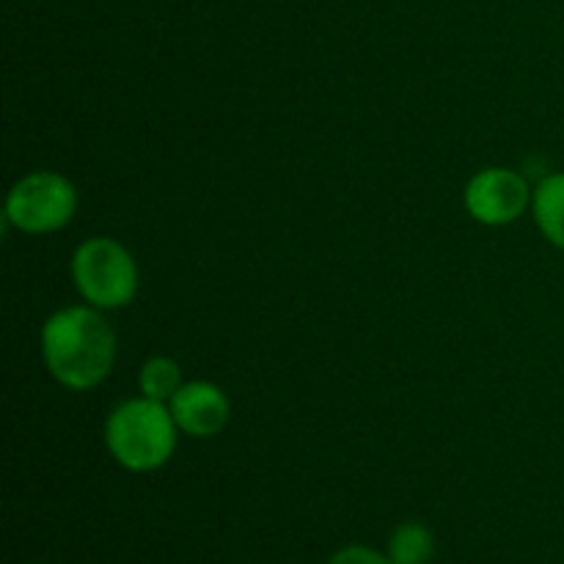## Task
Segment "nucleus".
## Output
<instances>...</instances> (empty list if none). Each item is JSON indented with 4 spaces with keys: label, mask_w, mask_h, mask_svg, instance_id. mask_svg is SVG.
I'll return each mask as SVG.
<instances>
[{
    "label": "nucleus",
    "mask_w": 564,
    "mask_h": 564,
    "mask_svg": "<svg viewBox=\"0 0 564 564\" xmlns=\"http://www.w3.org/2000/svg\"><path fill=\"white\" fill-rule=\"evenodd\" d=\"M138 386H141L143 397L169 405V402L174 400L176 391L182 389L180 364L169 356L149 358V361L141 367V375H138Z\"/></svg>",
    "instance_id": "9"
},
{
    "label": "nucleus",
    "mask_w": 564,
    "mask_h": 564,
    "mask_svg": "<svg viewBox=\"0 0 564 564\" xmlns=\"http://www.w3.org/2000/svg\"><path fill=\"white\" fill-rule=\"evenodd\" d=\"M534 191L518 171L485 169L471 176L466 185V209L474 220L485 226L516 224L532 204Z\"/></svg>",
    "instance_id": "5"
},
{
    "label": "nucleus",
    "mask_w": 564,
    "mask_h": 564,
    "mask_svg": "<svg viewBox=\"0 0 564 564\" xmlns=\"http://www.w3.org/2000/svg\"><path fill=\"white\" fill-rule=\"evenodd\" d=\"M435 556V538L424 523H402L389 538V560L394 564H430Z\"/></svg>",
    "instance_id": "8"
},
{
    "label": "nucleus",
    "mask_w": 564,
    "mask_h": 564,
    "mask_svg": "<svg viewBox=\"0 0 564 564\" xmlns=\"http://www.w3.org/2000/svg\"><path fill=\"white\" fill-rule=\"evenodd\" d=\"M169 411L174 416L176 427L191 438H215L224 433L229 424L231 405L224 389L209 380H191L182 383L174 400L169 402Z\"/></svg>",
    "instance_id": "6"
},
{
    "label": "nucleus",
    "mask_w": 564,
    "mask_h": 564,
    "mask_svg": "<svg viewBox=\"0 0 564 564\" xmlns=\"http://www.w3.org/2000/svg\"><path fill=\"white\" fill-rule=\"evenodd\" d=\"M176 430L180 427L165 402L138 397L113 408L105 422V446L121 468L149 474L174 457Z\"/></svg>",
    "instance_id": "2"
},
{
    "label": "nucleus",
    "mask_w": 564,
    "mask_h": 564,
    "mask_svg": "<svg viewBox=\"0 0 564 564\" xmlns=\"http://www.w3.org/2000/svg\"><path fill=\"white\" fill-rule=\"evenodd\" d=\"M72 281L88 306L124 308L138 295V264L119 240L91 237L72 253Z\"/></svg>",
    "instance_id": "3"
},
{
    "label": "nucleus",
    "mask_w": 564,
    "mask_h": 564,
    "mask_svg": "<svg viewBox=\"0 0 564 564\" xmlns=\"http://www.w3.org/2000/svg\"><path fill=\"white\" fill-rule=\"evenodd\" d=\"M532 213L545 240L564 251V171L545 176L534 187Z\"/></svg>",
    "instance_id": "7"
},
{
    "label": "nucleus",
    "mask_w": 564,
    "mask_h": 564,
    "mask_svg": "<svg viewBox=\"0 0 564 564\" xmlns=\"http://www.w3.org/2000/svg\"><path fill=\"white\" fill-rule=\"evenodd\" d=\"M77 209V191L55 171L22 176L6 196V220L25 235H50L64 229Z\"/></svg>",
    "instance_id": "4"
},
{
    "label": "nucleus",
    "mask_w": 564,
    "mask_h": 564,
    "mask_svg": "<svg viewBox=\"0 0 564 564\" xmlns=\"http://www.w3.org/2000/svg\"><path fill=\"white\" fill-rule=\"evenodd\" d=\"M42 356L64 389L91 391L113 369L116 334L99 308H61L42 328Z\"/></svg>",
    "instance_id": "1"
},
{
    "label": "nucleus",
    "mask_w": 564,
    "mask_h": 564,
    "mask_svg": "<svg viewBox=\"0 0 564 564\" xmlns=\"http://www.w3.org/2000/svg\"><path fill=\"white\" fill-rule=\"evenodd\" d=\"M328 564H394V562L389 560V554H378V551L367 549V545H347V549L336 551Z\"/></svg>",
    "instance_id": "10"
}]
</instances>
